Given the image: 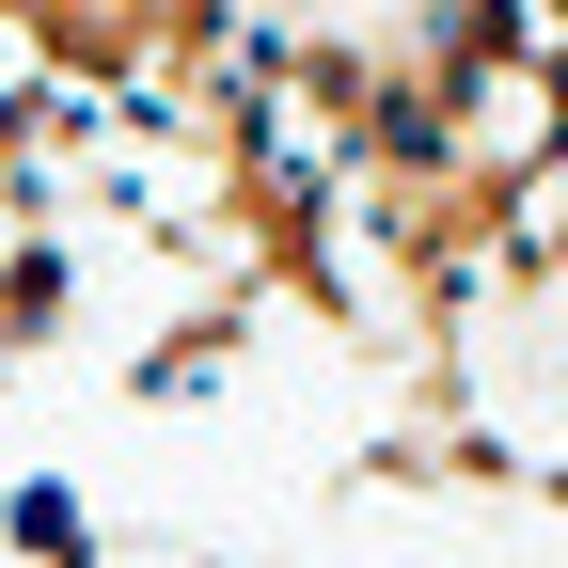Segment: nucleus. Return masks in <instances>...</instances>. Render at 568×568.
<instances>
[]
</instances>
